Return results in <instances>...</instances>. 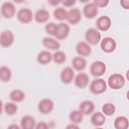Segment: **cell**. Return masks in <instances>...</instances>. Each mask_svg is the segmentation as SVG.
I'll list each match as a JSON object with an SVG mask.
<instances>
[{
  "mask_svg": "<svg viewBox=\"0 0 129 129\" xmlns=\"http://www.w3.org/2000/svg\"><path fill=\"white\" fill-rule=\"evenodd\" d=\"M11 100L15 102H21L25 98V93L20 89H15L12 91L9 95Z\"/></svg>",
  "mask_w": 129,
  "mask_h": 129,
  "instance_id": "obj_25",
  "label": "cell"
},
{
  "mask_svg": "<svg viewBox=\"0 0 129 129\" xmlns=\"http://www.w3.org/2000/svg\"><path fill=\"white\" fill-rule=\"evenodd\" d=\"M128 125V120L124 116H118L114 121V126L116 129H127Z\"/></svg>",
  "mask_w": 129,
  "mask_h": 129,
  "instance_id": "obj_24",
  "label": "cell"
},
{
  "mask_svg": "<svg viewBox=\"0 0 129 129\" xmlns=\"http://www.w3.org/2000/svg\"><path fill=\"white\" fill-rule=\"evenodd\" d=\"M83 14L88 19L95 18L98 13V8L92 2L86 4L83 7Z\"/></svg>",
  "mask_w": 129,
  "mask_h": 129,
  "instance_id": "obj_10",
  "label": "cell"
},
{
  "mask_svg": "<svg viewBox=\"0 0 129 129\" xmlns=\"http://www.w3.org/2000/svg\"><path fill=\"white\" fill-rule=\"evenodd\" d=\"M76 1L74 0H72V1H61V3L64 6V7H70L73 6H74L75 3H76Z\"/></svg>",
  "mask_w": 129,
  "mask_h": 129,
  "instance_id": "obj_35",
  "label": "cell"
},
{
  "mask_svg": "<svg viewBox=\"0 0 129 129\" xmlns=\"http://www.w3.org/2000/svg\"><path fill=\"white\" fill-rule=\"evenodd\" d=\"M54 62L58 64L63 63L67 59L66 54L61 51H57L54 53L52 56Z\"/></svg>",
  "mask_w": 129,
  "mask_h": 129,
  "instance_id": "obj_30",
  "label": "cell"
},
{
  "mask_svg": "<svg viewBox=\"0 0 129 129\" xmlns=\"http://www.w3.org/2000/svg\"><path fill=\"white\" fill-rule=\"evenodd\" d=\"M18 20L23 24L30 23L33 19V13L31 10L27 8L20 9L17 14Z\"/></svg>",
  "mask_w": 129,
  "mask_h": 129,
  "instance_id": "obj_7",
  "label": "cell"
},
{
  "mask_svg": "<svg viewBox=\"0 0 129 129\" xmlns=\"http://www.w3.org/2000/svg\"><path fill=\"white\" fill-rule=\"evenodd\" d=\"M73 68L77 71H80L85 69L87 66L86 60L81 56L75 57L72 61Z\"/></svg>",
  "mask_w": 129,
  "mask_h": 129,
  "instance_id": "obj_23",
  "label": "cell"
},
{
  "mask_svg": "<svg viewBox=\"0 0 129 129\" xmlns=\"http://www.w3.org/2000/svg\"><path fill=\"white\" fill-rule=\"evenodd\" d=\"M36 128L37 129H47L49 128V126L46 122L44 121H40L37 123Z\"/></svg>",
  "mask_w": 129,
  "mask_h": 129,
  "instance_id": "obj_34",
  "label": "cell"
},
{
  "mask_svg": "<svg viewBox=\"0 0 129 129\" xmlns=\"http://www.w3.org/2000/svg\"><path fill=\"white\" fill-rule=\"evenodd\" d=\"M108 84L113 90H119L122 88L125 84L124 77L118 73L111 75L108 79Z\"/></svg>",
  "mask_w": 129,
  "mask_h": 129,
  "instance_id": "obj_2",
  "label": "cell"
},
{
  "mask_svg": "<svg viewBox=\"0 0 129 129\" xmlns=\"http://www.w3.org/2000/svg\"><path fill=\"white\" fill-rule=\"evenodd\" d=\"M115 110L116 108L115 105L111 103H106L102 107V111L103 114L107 116H111L113 115Z\"/></svg>",
  "mask_w": 129,
  "mask_h": 129,
  "instance_id": "obj_31",
  "label": "cell"
},
{
  "mask_svg": "<svg viewBox=\"0 0 129 129\" xmlns=\"http://www.w3.org/2000/svg\"><path fill=\"white\" fill-rule=\"evenodd\" d=\"M54 107V103L52 100L45 98L41 100L38 103V109L42 114H47L50 113Z\"/></svg>",
  "mask_w": 129,
  "mask_h": 129,
  "instance_id": "obj_9",
  "label": "cell"
},
{
  "mask_svg": "<svg viewBox=\"0 0 129 129\" xmlns=\"http://www.w3.org/2000/svg\"><path fill=\"white\" fill-rule=\"evenodd\" d=\"M101 50L107 53L113 52L116 47V43L115 40L110 37L104 38L100 43Z\"/></svg>",
  "mask_w": 129,
  "mask_h": 129,
  "instance_id": "obj_6",
  "label": "cell"
},
{
  "mask_svg": "<svg viewBox=\"0 0 129 129\" xmlns=\"http://www.w3.org/2000/svg\"><path fill=\"white\" fill-rule=\"evenodd\" d=\"M90 121L93 126L98 127L103 125L106 121L105 115L100 111H97L93 113L91 116Z\"/></svg>",
  "mask_w": 129,
  "mask_h": 129,
  "instance_id": "obj_16",
  "label": "cell"
},
{
  "mask_svg": "<svg viewBox=\"0 0 129 129\" xmlns=\"http://www.w3.org/2000/svg\"><path fill=\"white\" fill-rule=\"evenodd\" d=\"M1 13L4 18L6 19L12 18L16 13V7L11 2H5L2 5Z\"/></svg>",
  "mask_w": 129,
  "mask_h": 129,
  "instance_id": "obj_5",
  "label": "cell"
},
{
  "mask_svg": "<svg viewBox=\"0 0 129 129\" xmlns=\"http://www.w3.org/2000/svg\"><path fill=\"white\" fill-rule=\"evenodd\" d=\"M96 26L100 31H106L110 29L111 26V20L107 16H102L97 20Z\"/></svg>",
  "mask_w": 129,
  "mask_h": 129,
  "instance_id": "obj_13",
  "label": "cell"
},
{
  "mask_svg": "<svg viewBox=\"0 0 129 129\" xmlns=\"http://www.w3.org/2000/svg\"><path fill=\"white\" fill-rule=\"evenodd\" d=\"M47 3L52 6H56L58 5L60 3H61V1L49 0V1H47Z\"/></svg>",
  "mask_w": 129,
  "mask_h": 129,
  "instance_id": "obj_37",
  "label": "cell"
},
{
  "mask_svg": "<svg viewBox=\"0 0 129 129\" xmlns=\"http://www.w3.org/2000/svg\"><path fill=\"white\" fill-rule=\"evenodd\" d=\"M76 52L83 56H88L92 52V48L90 45L85 41H80L76 47Z\"/></svg>",
  "mask_w": 129,
  "mask_h": 129,
  "instance_id": "obj_14",
  "label": "cell"
},
{
  "mask_svg": "<svg viewBox=\"0 0 129 129\" xmlns=\"http://www.w3.org/2000/svg\"><path fill=\"white\" fill-rule=\"evenodd\" d=\"M95 110V105L90 100L82 101L79 105V110L84 115H89L93 113Z\"/></svg>",
  "mask_w": 129,
  "mask_h": 129,
  "instance_id": "obj_18",
  "label": "cell"
},
{
  "mask_svg": "<svg viewBox=\"0 0 129 129\" xmlns=\"http://www.w3.org/2000/svg\"><path fill=\"white\" fill-rule=\"evenodd\" d=\"M18 106L13 102H7L4 106V111L8 115H14L18 111Z\"/></svg>",
  "mask_w": 129,
  "mask_h": 129,
  "instance_id": "obj_29",
  "label": "cell"
},
{
  "mask_svg": "<svg viewBox=\"0 0 129 129\" xmlns=\"http://www.w3.org/2000/svg\"><path fill=\"white\" fill-rule=\"evenodd\" d=\"M70 32V26L67 23H61L57 25L56 32L54 36L59 40H62L68 36Z\"/></svg>",
  "mask_w": 129,
  "mask_h": 129,
  "instance_id": "obj_11",
  "label": "cell"
},
{
  "mask_svg": "<svg viewBox=\"0 0 129 129\" xmlns=\"http://www.w3.org/2000/svg\"><path fill=\"white\" fill-rule=\"evenodd\" d=\"M82 19V14L80 10L78 8H73L68 12L67 20L72 25L78 24Z\"/></svg>",
  "mask_w": 129,
  "mask_h": 129,
  "instance_id": "obj_12",
  "label": "cell"
},
{
  "mask_svg": "<svg viewBox=\"0 0 129 129\" xmlns=\"http://www.w3.org/2000/svg\"><path fill=\"white\" fill-rule=\"evenodd\" d=\"M89 78L88 75L84 73L78 74L75 78V84L77 87L82 89L85 88L88 84Z\"/></svg>",
  "mask_w": 129,
  "mask_h": 129,
  "instance_id": "obj_17",
  "label": "cell"
},
{
  "mask_svg": "<svg viewBox=\"0 0 129 129\" xmlns=\"http://www.w3.org/2000/svg\"><path fill=\"white\" fill-rule=\"evenodd\" d=\"M45 30L47 34L55 36L57 30V25L52 22L48 23L45 25Z\"/></svg>",
  "mask_w": 129,
  "mask_h": 129,
  "instance_id": "obj_32",
  "label": "cell"
},
{
  "mask_svg": "<svg viewBox=\"0 0 129 129\" xmlns=\"http://www.w3.org/2000/svg\"><path fill=\"white\" fill-rule=\"evenodd\" d=\"M106 70L105 64L101 61L97 60L93 62L90 66L91 74L95 77H99L103 75Z\"/></svg>",
  "mask_w": 129,
  "mask_h": 129,
  "instance_id": "obj_4",
  "label": "cell"
},
{
  "mask_svg": "<svg viewBox=\"0 0 129 129\" xmlns=\"http://www.w3.org/2000/svg\"><path fill=\"white\" fill-rule=\"evenodd\" d=\"M42 42L44 47L51 50H57L60 46V43L58 41L49 37L43 38L42 39Z\"/></svg>",
  "mask_w": 129,
  "mask_h": 129,
  "instance_id": "obj_20",
  "label": "cell"
},
{
  "mask_svg": "<svg viewBox=\"0 0 129 129\" xmlns=\"http://www.w3.org/2000/svg\"><path fill=\"white\" fill-rule=\"evenodd\" d=\"M90 92L94 95L102 94L107 89V85L105 81L102 78L94 79L89 86Z\"/></svg>",
  "mask_w": 129,
  "mask_h": 129,
  "instance_id": "obj_1",
  "label": "cell"
},
{
  "mask_svg": "<svg viewBox=\"0 0 129 129\" xmlns=\"http://www.w3.org/2000/svg\"><path fill=\"white\" fill-rule=\"evenodd\" d=\"M53 16L58 21H63L67 19L68 12L62 7H58L54 10Z\"/></svg>",
  "mask_w": 129,
  "mask_h": 129,
  "instance_id": "obj_28",
  "label": "cell"
},
{
  "mask_svg": "<svg viewBox=\"0 0 129 129\" xmlns=\"http://www.w3.org/2000/svg\"><path fill=\"white\" fill-rule=\"evenodd\" d=\"M85 38L89 44L95 45L98 44L100 41L101 34L98 30L94 28H90L86 31Z\"/></svg>",
  "mask_w": 129,
  "mask_h": 129,
  "instance_id": "obj_3",
  "label": "cell"
},
{
  "mask_svg": "<svg viewBox=\"0 0 129 129\" xmlns=\"http://www.w3.org/2000/svg\"><path fill=\"white\" fill-rule=\"evenodd\" d=\"M20 125L23 129H33L36 125L35 119L30 115H26L21 118Z\"/></svg>",
  "mask_w": 129,
  "mask_h": 129,
  "instance_id": "obj_19",
  "label": "cell"
},
{
  "mask_svg": "<svg viewBox=\"0 0 129 129\" xmlns=\"http://www.w3.org/2000/svg\"><path fill=\"white\" fill-rule=\"evenodd\" d=\"M52 58V56L50 52L47 50H43L38 53L37 56V60L39 64L45 65L50 62Z\"/></svg>",
  "mask_w": 129,
  "mask_h": 129,
  "instance_id": "obj_22",
  "label": "cell"
},
{
  "mask_svg": "<svg viewBox=\"0 0 129 129\" xmlns=\"http://www.w3.org/2000/svg\"><path fill=\"white\" fill-rule=\"evenodd\" d=\"M74 77V71L71 67L64 68L60 73V78L61 82L66 84L71 83Z\"/></svg>",
  "mask_w": 129,
  "mask_h": 129,
  "instance_id": "obj_15",
  "label": "cell"
},
{
  "mask_svg": "<svg viewBox=\"0 0 129 129\" xmlns=\"http://www.w3.org/2000/svg\"><path fill=\"white\" fill-rule=\"evenodd\" d=\"M66 128H80L79 126L75 124H69L67 127Z\"/></svg>",
  "mask_w": 129,
  "mask_h": 129,
  "instance_id": "obj_38",
  "label": "cell"
},
{
  "mask_svg": "<svg viewBox=\"0 0 129 129\" xmlns=\"http://www.w3.org/2000/svg\"><path fill=\"white\" fill-rule=\"evenodd\" d=\"M93 3L98 8L106 7L109 4L108 0H94Z\"/></svg>",
  "mask_w": 129,
  "mask_h": 129,
  "instance_id": "obj_33",
  "label": "cell"
},
{
  "mask_svg": "<svg viewBox=\"0 0 129 129\" xmlns=\"http://www.w3.org/2000/svg\"><path fill=\"white\" fill-rule=\"evenodd\" d=\"M14 41V35L12 31L7 30L2 32L0 36V43L2 47L7 48L12 45Z\"/></svg>",
  "mask_w": 129,
  "mask_h": 129,
  "instance_id": "obj_8",
  "label": "cell"
},
{
  "mask_svg": "<svg viewBox=\"0 0 129 129\" xmlns=\"http://www.w3.org/2000/svg\"><path fill=\"white\" fill-rule=\"evenodd\" d=\"M9 128H19V127L17 125V124H11L9 126H8Z\"/></svg>",
  "mask_w": 129,
  "mask_h": 129,
  "instance_id": "obj_39",
  "label": "cell"
},
{
  "mask_svg": "<svg viewBox=\"0 0 129 129\" xmlns=\"http://www.w3.org/2000/svg\"><path fill=\"white\" fill-rule=\"evenodd\" d=\"M12 71L11 69L5 66H3L0 68V78L2 82H8L12 77Z\"/></svg>",
  "mask_w": 129,
  "mask_h": 129,
  "instance_id": "obj_26",
  "label": "cell"
},
{
  "mask_svg": "<svg viewBox=\"0 0 129 129\" xmlns=\"http://www.w3.org/2000/svg\"><path fill=\"white\" fill-rule=\"evenodd\" d=\"M83 114L79 110H74L71 112L69 118L71 122L75 124H79L83 120Z\"/></svg>",
  "mask_w": 129,
  "mask_h": 129,
  "instance_id": "obj_27",
  "label": "cell"
},
{
  "mask_svg": "<svg viewBox=\"0 0 129 129\" xmlns=\"http://www.w3.org/2000/svg\"><path fill=\"white\" fill-rule=\"evenodd\" d=\"M50 18L49 12L44 9L38 10L35 14V20L39 23H44L46 22Z\"/></svg>",
  "mask_w": 129,
  "mask_h": 129,
  "instance_id": "obj_21",
  "label": "cell"
},
{
  "mask_svg": "<svg viewBox=\"0 0 129 129\" xmlns=\"http://www.w3.org/2000/svg\"><path fill=\"white\" fill-rule=\"evenodd\" d=\"M121 6L125 10L129 9V1L128 0H122L120 1Z\"/></svg>",
  "mask_w": 129,
  "mask_h": 129,
  "instance_id": "obj_36",
  "label": "cell"
}]
</instances>
